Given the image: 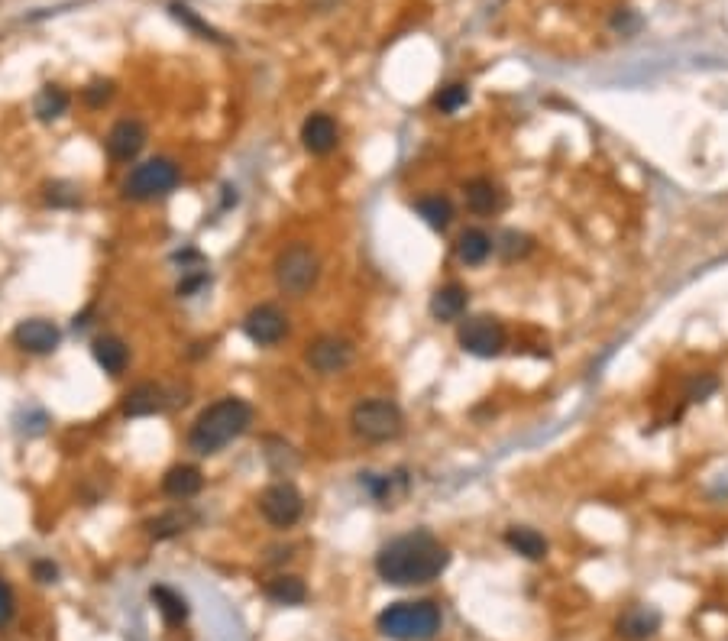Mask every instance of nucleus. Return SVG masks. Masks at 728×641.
<instances>
[{
    "mask_svg": "<svg viewBox=\"0 0 728 641\" xmlns=\"http://www.w3.org/2000/svg\"><path fill=\"white\" fill-rule=\"evenodd\" d=\"M250 421H253L250 402L237 399V395H227V399L208 405L195 418V425L188 431V447L204 457L217 454V450H224L230 441H237L240 434L250 428Z\"/></svg>",
    "mask_w": 728,
    "mask_h": 641,
    "instance_id": "2",
    "label": "nucleus"
},
{
    "mask_svg": "<svg viewBox=\"0 0 728 641\" xmlns=\"http://www.w3.org/2000/svg\"><path fill=\"white\" fill-rule=\"evenodd\" d=\"M195 522V512H188V509H172V512H162L156 518H149L146 528H149V535L153 538H175V535H182V531Z\"/></svg>",
    "mask_w": 728,
    "mask_h": 641,
    "instance_id": "22",
    "label": "nucleus"
},
{
    "mask_svg": "<svg viewBox=\"0 0 728 641\" xmlns=\"http://www.w3.org/2000/svg\"><path fill=\"white\" fill-rule=\"evenodd\" d=\"M94 360H98V366L107 373V376H120L123 370H127V363H130V350L127 344H123L120 337H98L94 340Z\"/></svg>",
    "mask_w": 728,
    "mask_h": 641,
    "instance_id": "18",
    "label": "nucleus"
},
{
    "mask_svg": "<svg viewBox=\"0 0 728 641\" xmlns=\"http://www.w3.org/2000/svg\"><path fill=\"white\" fill-rule=\"evenodd\" d=\"M466 302H470V295H466L463 285L450 282L444 289H437L434 298H431V315L437 321H460L463 311H466Z\"/></svg>",
    "mask_w": 728,
    "mask_h": 641,
    "instance_id": "19",
    "label": "nucleus"
},
{
    "mask_svg": "<svg viewBox=\"0 0 728 641\" xmlns=\"http://www.w3.org/2000/svg\"><path fill=\"white\" fill-rule=\"evenodd\" d=\"M661 632V612L651 606H631L615 622V635L625 641H648Z\"/></svg>",
    "mask_w": 728,
    "mask_h": 641,
    "instance_id": "13",
    "label": "nucleus"
},
{
    "mask_svg": "<svg viewBox=\"0 0 728 641\" xmlns=\"http://www.w3.org/2000/svg\"><path fill=\"white\" fill-rule=\"evenodd\" d=\"M379 632L392 641H431L441 632V609L428 599L418 603H392L379 612Z\"/></svg>",
    "mask_w": 728,
    "mask_h": 641,
    "instance_id": "3",
    "label": "nucleus"
},
{
    "mask_svg": "<svg viewBox=\"0 0 728 641\" xmlns=\"http://www.w3.org/2000/svg\"><path fill=\"white\" fill-rule=\"evenodd\" d=\"M52 204H75L78 201V195H65L62 192V185H49V195H46Z\"/></svg>",
    "mask_w": 728,
    "mask_h": 641,
    "instance_id": "31",
    "label": "nucleus"
},
{
    "mask_svg": "<svg viewBox=\"0 0 728 641\" xmlns=\"http://www.w3.org/2000/svg\"><path fill=\"white\" fill-rule=\"evenodd\" d=\"M68 104H72V98H68V91L59 88V85H46L43 91L36 94V101H33V111L39 120H59L65 111H68Z\"/></svg>",
    "mask_w": 728,
    "mask_h": 641,
    "instance_id": "24",
    "label": "nucleus"
},
{
    "mask_svg": "<svg viewBox=\"0 0 728 641\" xmlns=\"http://www.w3.org/2000/svg\"><path fill=\"white\" fill-rule=\"evenodd\" d=\"M266 596L272 603H282V606H301L308 599V586L298 577H276L266 583Z\"/></svg>",
    "mask_w": 728,
    "mask_h": 641,
    "instance_id": "23",
    "label": "nucleus"
},
{
    "mask_svg": "<svg viewBox=\"0 0 728 641\" xmlns=\"http://www.w3.org/2000/svg\"><path fill=\"white\" fill-rule=\"evenodd\" d=\"M162 408H166V392H162V386H156V383H140L127 392V399H123V415H130V418L156 415Z\"/></svg>",
    "mask_w": 728,
    "mask_h": 641,
    "instance_id": "15",
    "label": "nucleus"
},
{
    "mask_svg": "<svg viewBox=\"0 0 728 641\" xmlns=\"http://www.w3.org/2000/svg\"><path fill=\"white\" fill-rule=\"evenodd\" d=\"M201 486H204V476L198 467H191V463H178V467H172L166 476H162V489H166V496H172V499L198 496Z\"/></svg>",
    "mask_w": 728,
    "mask_h": 641,
    "instance_id": "16",
    "label": "nucleus"
},
{
    "mask_svg": "<svg viewBox=\"0 0 728 641\" xmlns=\"http://www.w3.org/2000/svg\"><path fill=\"white\" fill-rule=\"evenodd\" d=\"M340 140V130L334 124V117L327 114H311L305 124H301V143H305L308 153L314 156H327Z\"/></svg>",
    "mask_w": 728,
    "mask_h": 641,
    "instance_id": "14",
    "label": "nucleus"
},
{
    "mask_svg": "<svg viewBox=\"0 0 728 641\" xmlns=\"http://www.w3.org/2000/svg\"><path fill=\"white\" fill-rule=\"evenodd\" d=\"M153 603H156V609L162 612V619H166L169 625H182L188 619L185 599L178 593H172L169 586H153Z\"/></svg>",
    "mask_w": 728,
    "mask_h": 641,
    "instance_id": "26",
    "label": "nucleus"
},
{
    "mask_svg": "<svg viewBox=\"0 0 728 641\" xmlns=\"http://www.w3.org/2000/svg\"><path fill=\"white\" fill-rule=\"evenodd\" d=\"M712 389H716V379H712V376H703V383H699V379H696V383L690 386V399H693V402H703Z\"/></svg>",
    "mask_w": 728,
    "mask_h": 641,
    "instance_id": "30",
    "label": "nucleus"
},
{
    "mask_svg": "<svg viewBox=\"0 0 728 641\" xmlns=\"http://www.w3.org/2000/svg\"><path fill=\"white\" fill-rule=\"evenodd\" d=\"M178 179H182V172H178L175 162L166 156H156V159H146L143 166H136L130 172V179L123 182V195L133 201L166 198L169 192H175Z\"/></svg>",
    "mask_w": 728,
    "mask_h": 641,
    "instance_id": "6",
    "label": "nucleus"
},
{
    "mask_svg": "<svg viewBox=\"0 0 728 641\" xmlns=\"http://www.w3.org/2000/svg\"><path fill=\"white\" fill-rule=\"evenodd\" d=\"M505 544H508V548H512L515 554L528 557V561H544V557H547V541H544V535H538V531H534V528H521V525L508 528V531H505Z\"/></svg>",
    "mask_w": 728,
    "mask_h": 641,
    "instance_id": "21",
    "label": "nucleus"
},
{
    "mask_svg": "<svg viewBox=\"0 0 728 641\" xmlns=\"http://www.w3.org/2000/svg\"><path fill=\"white\" fill-rule=\"evenodd\" d=\"M460 347L473 357H499L505 347V327L496 318H470L460 327Z\"/></svg>",
    "mask_w": 728,
    "mask_h": 641,
    "instance_id": "9",
    "label": "nucleus"
},
{
    "mask_svg": "<svg viewBox=\"0 0 728 641\" xmlns=\"http://www.w3.org/2000/svg\"><path fill=\"white\" fill-rule=\"evenodd\" d=\"M466 101H470V91H466V85H450V88H444V91L434 98V104L441 107L444 114L460 111V107H463Z\"/></svg>",
    "mask_w": 728,
    "mask_h": 641,
    "instance_id": "28",
    "label": "nucleus"
},
{
    "mask_svg": "<svg viewBox=\"0 0 728 641\" xmlns=\"http://www.w3.org/2000/svg\"><path fill=\"white\" fill-rule=\"evenodd\" d=\"M36 577L43 580V583L56 580V567H52V564H36Z\"/></svg>",
    "mask_w": 728,
    "mask_h": 641,
    "instance_id": "32",
    "label": "nucleus"
},
{
    "mask_svg": "<svg viewBox=\"0 0 728 641\" xmlns=\"http://www.w3.org/2000/svg\"><path fill=\"white\" fill-rule=\"evenodd\" d=\"M13 606H17V603H13L10 586H7L4 580H0V629H4V625L13 619Z\"/></svg>",
    "mask_w": 728,
    "mask_h": 641,
    "instance_id": "29",
    "label": "nucleus"
},
{
    "mask_svg": "<svg viewBox=\"0 0 728 641\" xmlns=\"http://www.w3.org/2000/svg\"><path fill=\"white\" fill-rule=\"evenodd\" d=\"M463 198H466V208H470L473 214H496L505 198L499 192V185L496 182H489V179H473V182H466L463 188Z\"/></svg>",
    "mask_w": 728,
    "mask_h": 641,
    "instance_id": "17",
    "label": "nucleus"
},
{
    "mask_svg": "<svg viewBox=\"0 0 728 641\" xmlns=\"http://www.w3.org/2000/svg\"><path fill=\"white\" fill-rule=\"evenodd\" d=\"M305 360L314 373L321 376H331V373H340L347 370L353 363V344L343 337H334V334H324L318 340H311L308 350H305Z\"/></svg>",
    "mask_w": 728,
    "mask_h": 641,
    "instance_id": "8",
    "label": "nucleus"
},
{
    "mask_svg": "<svg viewBox=\"0 0 728 641\" xmlns=\"http://www.w3.org/2000/svg\"><path fill=\"white\" fill-rule=\"evenodd\" d=\"M62 331L46 318H26L13 327V344H17L23 353H33V357H43V353H52L59 347Z\"/></svg>",
    "mask_w": 728,
    "mask_h": 641,
    "instance_id": "11",
    "label": "nucleus"
},
{
    "mask_svg": "<svg viewBox=\"0 0 728 641\" xmlns=\"http://www.w3.org/2000/svg\"><path fill=\"white\" fill-rule=\"evenodd\" d=\"M350 428L356 438H363L369 444H386L402 434L405 418H402V408L389 399H366L350 412Z\"/></svg>",
    "mask_w": 728,
    "mask_h": 641,
    "instance_id": "4",
    "label": "nucleus"
},
{
    "mask_svg": "<svg viewBox=\"0 0 728 641\" xmlns=\"http://www.w3.org/2000/svg\"><path fill=\"white\" fill-rule=\"evenodd\" d=\"M81 98H85L88 107H104V104H111L114 98V81H107V78H94L91 85L81 91Z\"/></svg>",
    "mask_w": 728,
    "mask_h": 641,
    "instance_id": "27",
    "label": "nucleus"
},
{
    "mask_svg": "<svg viewBox=\"0 0 728 641\" xmlns=\"http://www.w3.org/2000/svg\"><path fill=\"white\" fill-rule=\"evenodd\" d=\"M418 214L424 217V224L434 227V230H447L450 221H453V204L441 195H431V198H421L418 204Z\"/></svg>",
    "mask_w": 728,
    "mask_h": 641,
    "instance_id": "25",
    "label": "nucleus"
},
{
    "mask_svg": "<svg viewBox=\"0 0 728 641\" xmlns=\"http://www.w3.org/2000/svg\"><path fill=\"white\" fill-rule=\"evenodd\" d=\"M492 237L486 234V230H479V227H470V230H463L460 240H457V259L466 266H483L489 253H492Z\"/></svg>",
    "mask_w": 728,
    "mask_h": 641,
    "instance_id": "20",
    "label": "nucleus"
},
{
    "mask_svg": "<svg viewBox=\"0 0 728 641\" xmlns=\"http://www.w3.org/2000/svg\"><path fill=\"white\" fill-rule=\"evenodd\" d=\"M259 512H263L269 525L292 528L301 518V512H305V499H301V493L292 483H272L259 496Z\"/></svg>",
    "mask_w": 728,
    "mask_h": 641,
    "instance_id": "7",
    "label": "nucleus"
},
{
    "mask_svg": "<svg viewBox=\"0 0 728 641\" xmlns=\"http://www.w3.org/2000/svg\"><path fill=\"white\" fill-rule=\"evenodd\" d=\"M276 285L285 292V295H305L314 289V282L321 276V259L314 253L308 243H292V247H285L279 256H276Z\"/></svg>",
    "mask_w": 728,
    "mask_h": 641,
    "instance_id": "5",
    "label": "nucleus"
},
{
    "mask_svg": "<svg viewBox=\"0 0 728 641\" xmlns=\"http://www.w3.org/2000/svg\"><path fill=\"white\" fill-rule=\"evenodd\" d=\"M246 337L259 347H276L282 337H288V318L276 305H256L243 321Z\"/></svg>",
    "mask_w": 728,
    "mask_h": 641,
    "instance_id": "10",
    "label": "nucleus"
},
{
    "mask_svg": "<svg viewBox=\"0 0 728 641\" xmlns=\"http://www.w3.org/2000/svg\"><path fill=\"white\" fill-rule=\"evenodd\" d=\"M107 156H111L114 162H130L143 153V146H146V127L140 124V120H117V124L111 127V133H107Z\"/></svg>",
    "mask_w": 728,
    "mask_h": 641,
    "instance_id": "12",
    "label": "nucleus"
},
{
    "mask_svg": "<svg viewBox=\"0 0 728 641\" xmlns=\"http://www.w3.org/2000/svg\"><path fill=\"white\" fill-rule=\"evenodd\" d=\"M447 564V548L441 541H434L428 531L392 538L376 554V574L392 586H424L441 577Z\"/></svg>",
    "mask_w": 728,
    "mask_h": 641,
    "instance_id": "1",
    "label": "nucleus"
}]
</instances>
